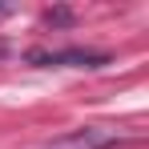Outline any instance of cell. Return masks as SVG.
<instances>
[{
    "mask_svg": "<svg viewBox=\"0 0 149 149\" xmlns=\"http://www.w3.org/2000/svg\"><path fill=\"white\" fill-rule=\"evenodd\" d=\"M121 141L117 129H105V125H81V129H69L61 137H52L45 149H113Z\"/></svg>",
    "mask_w": 149,
    "mask_h": 149,
    "instance_id": "1",
    "label": "cell"
},
{
    "mask_svg": "<svg viewBox=\"0 0 149 149\" xmlns=\"http://www.w3.org/2000/svg\"><path fill=\"white\" fill-rule=\"evenodd\" d=\"M32 65H45V69H97L109 56L105 52H89V49H52V52H28Z\"/></svg>",
    "mask_w": 149,
    "mask_h": 149,
    "instance_id": "2",
    "label": "cell"
},
{
    "mask_svg": "<svg viewBox=\"0 0 149 149\" xmlns=\"http://www.w3.org/2000/svg\"><path fill=\"white\" fill-rule=\"evenodd\" d=\"M0 56H4V45H0Z\"/></svg>",
    "mask_w": 149,
    "mask_h": 149,
    "instance_id": "3",
    "label": "cell"
}]
</instances>
